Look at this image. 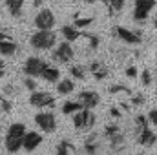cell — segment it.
I'll return each instance as SVG.
<instances>
[{
    "mask_svg": "<svg viewBox=\"0 0 157 155\" xmlns=\"http://www.w3.org/2000/svg\"><path fill=\"white\" fill-rule=\"evenodd\" d=\"M26 126L22 122H15L7 128V133H6V139H4V144H6V150L9 153H17L22 144H24V135H26Z\"/></svg>",
    "mask_w": 157,
    "mask_h": 155,
    "instance_id": "cell-1",
    "label": "cell"
},
{
    "mask_svg": "<svg viewBox=\"0 0 157 155\" xmlns=\"http://www.w3.org/2000/svg\"><path fill=\"white\" fill-rule=\"evenodd\" d=\"M29 44L33 49H39V51H46V49H53L55 44H57V35L51 31V29H37L31 39Z\"/></svg>",
    "mask_w": 157,
    "mask_h": 155,
    "instance_id": "cell-2",
    "label": "cell"
},
{
    "mask_svg": "<svg viewBox=\"0 0 157 155\" xmlns=\"http://www.w3.org/2000/svg\"><path fill=\"white\" fill-rule=\"evenodd\" d=\"M71 119H73V126L77 130H91L95 126V120H97L95 119V113L91 110H88V108L78 110L77 113L71 115Z\"/></svg>",
    "mask_w": 157,
    "mask_h": 155,
    "instance_id": "cell-3",
    "label": "cell"
},
{
    "mask_svg": "<svg viewBox=\"0 0 157 155\" xmlns=\"http://www.w3.org/2000/svg\"><path fill=\"white\" fill-rule=\"evenodd\" d=\"M73 57H75V51H73V47H71V42H68V40L60 42V44L53 49V53H51V59H53L55 62H60V64L71 62Z\"/></svg>",
    "mask_w": 157,
    "mask_h": 155,
    "instance_id": "cell-4",
    "label": "cell"
},
{
    "mask_svg": "<svg viewBox=\"0 0 157 155\" xmlns=\"http://www.w3.org/2000/svg\"><path fill=\"white\" fill-rule=\"evenodd\" d=\"M155 4L157 0H135V4H133V20L135 22H144L150 17Z\"/></svg>",
    "mask_w": 157,
    "mask_h": 155,
    "instance_id": "cell-5",
    "label": "cell"
},
{
    "mask_svg": "<svg viewBox=\"0 0 157 155\" xmlns=\"http://www.w3.org/2000/svg\"><path fill=\"white\" fill-rule=\"evenodd\" d=\"M35 124L44 133H53L57 130V117L53 112H39L35 115Z\"/></svg>",
    "mask_w": 157,
    "mask_h": 155,
    "instance_id": "cell-6",
    "label": "cell"
},
{
    "mask_svg": "<svg viewBox=\"0 0 157 155\" xmlns=\"http://www.w3.org/2000/svg\"><path fill=\"white\" fill-rule=\"evenodd\" d=\"M46 66H48V62L39 59V57H28L24 66H22V71H24V75L35 78V77H40V73H42V70Z\"/></svg>",
    "mask_w": 157,
    "mask_h": 155,
    "instance_id": "cell-7",
    "label": "cell"
},
{
    "mask_svg": "<svg viewBox=\"0 0 157 155\" xmlns=\"http://www.w3.org/2000/svg\"><path fill=\"white\" fill-rule=\"evenodd\" d=\"M113 35H115L119 40H122V42H126V44H132V46H137V44L143 42V37H141L139 31H132V29L122 28V26H115V28H113Z\"/></svg>",
    "mask_w": 157,
    "mask_h": 155,
    "instance_id": "cell-8",
    "label": "cell"
},
{
    "mask_svg": "<svg viewBox=\"0 0 157 155\" xmlns=\"http://www.w3.org/2000/svg\"><path fill=\"white\" fill-rule=\"evenodd\" d=\"M29 104L35 106V108H49L55 104V97L48 91H31L29 95Z\"/></svg>",
    "mask_w": 157,
    "mask_h": 155,
    "instance_id": "cell-9",
    "label": "cell"
},
{
    "mask_svg": "<svg viewBox=\"0 0 157 155\" xmlns=\"http://www.w3.org/2000/svg\"><path fill=\"white\" fill-rule=\"evenodd\" d=\"M57 24V18L51 9H42L35 17V28L37 29H53Z\"/></svg>",
    "mask_w": 157,
    "mask_h": 155,
    "instance_id": "cell-10",
    "label": "cell"
},
{
    "mask_svg": "<svg viewBox=\"0 0 157 155\" xmlns=\"http://www.w3.org/2000/svg\"><path fill=\"white\" fill-rule=\"evenodd\" d=\"M77 100L82 104V108H88V110H93L101 104V95L97 91H91V89H84L77 95Z\"/></svg>",
    "mask_w": 157,
    "mask_h": 155,
    "instance_id": "cell-11",
    "label": "cell"
},
{
    "mask_svg": "<svg viewBox=\"0 0 157 155\" xmlns=\"http://www.w3.org/2000/svg\"><path fill=\"white\" fill-rule=\"evenodd\" d=\"M40 144H42V135H40L39 131H29V130H28L26 135H24V144H22V148H24L26 152H35Z\"/></svg>",
    "mask_w": 157,
    "mask_h": 155,
    "instance_id": "cell-12",
    "label": "cell"
},
{
    "mask_svg": "<svg viewBox=\"0 0 157 155\" xmlns=\"http://www.w3.org/2000/svg\"><path fill=\"white\" fill-rule=\"evenodd\" d=\"M135 137H137V142H139L141 146H154V144L157 142L155 131H152V130H150V126H148V128H144L143 131L135 133Z\"/></svg>",
    "mask_w": 157,
    "mask_h": 155,
    "instance_id": "cell-13",
    "label": "cell"
},
{
    "mask_svg": "<svg viewBox=\"0 0 157 155\" xmlns=\"http://www.w3.org/2000/svg\"><path fill=\"white\" fill-rule=\"evenodd\" d=\"M88 71L93 75V78L95 80H104V78L108 77V68L102 64V62H99V60H93L90 66H88Z\"/></svg>",
    "mask_w": 157,
    "mask_h": 155,
    "instance_id": "cell-14",
    "label": "cell"
},
{
    "mask_svg": "<svg viewBox=\"0 0 157 155\" xmlns=\"http://www.w3.org/2000/svg\"><path fill=\"white\" fill-rule=\"evenodd\" d=\"M84 153L86 155H97L99 153V135L93 131L84 139Z\"/></svg>",
    "mask_w": 157,
    "mask_h": 155,
    "instance_id": "cell-15",
    "label": "cell"
},
{
    "mask_svg": "<svg viewBox=\"0 0 157 155\" xmlns=\"http://www.w3.org/2000/svg\"><path fill=\"white\" fill-rule=\"evenodd\" d=\"M40 77L44 78L46 82H51V84H57L59 80H60V70L57 68V66H46L44 70H42V73H40Z\"/></svg>",
    "mask_w": 157,
    "mask_h": 155,
    "instance_id": "cell-16",
    "label": "cell"
},
{
    "mask_svg": "<svg viewBox=\"0 0 157 155\" xmlns=\"http://www.w3.org/2000/svg\"><path fill=\"white\" fill-rule=\"evenodd\" d=\"M17 51H18V44L13 39L0 40V55L2 57H13V55H17Z\"/></svg>",
    "mask_w": 157,
    "mask_h": 155,
    "instance_id": "cell-17",
    "label": "cell"
},
{
    "mask_svg": "<svg viewBox=\"0 0 157 155\" xmlns=\"http://www.w3.org/2000/svg\"><path fill=\"white\" fill-rule=\"evenodd\" d=\"M108 141H110V150H112V152H115V153H119V152H122V150L126 148V139H124L122 131H119L117 135L110 137Z\"/></svg>",
    "mask_w": 157,
    "mask_h": 155,
    "instance_id": "cell-18",
    "label": "cell"
},
{
    "mask_svg": "<svg viewBox=\"0 0 157 155\" xmlns=\"http://www.w3.org/2000/svg\"><path fill=\"white\" fill-rule=\"evenodd\" d=\"M73 89H75L73 78H60L57 82V93L59 95H70V93H73Z\"/></svg>",
    "mask_w": 157,
    "mask_h": 155,
    "instance_id": "cell-19",
    "label": "cell"
},
{
    "mask_svg": "<svg viewBox=\"0 0 157 155\" xmlns=\"http://www.w3.org/2000/svg\"><path fill=\"white\" fill-rule=\"evenodd\" d=\"M77 153V150H75V144L71 142V141H60L59 144H57V152L55 155H75Z\"/></svg>",
    "mask_w": 157,
    "mask_h": 155,
    "instance_id": "cell-20",
    "label": "cell"
},
{
    "mask_svg": "<svg viewBox=\"0 0 157 155\" xmlns=\"http://www.w3.org/2000/svg\"><path fill=\"white\" fill-rule=\"evenodd\" d=\"M60 33H62V37L68 40V42H77L80 39V35H82L78 31V28H75V26H62Z\"/></svg>",
    "mask_w": 157,
    "mask_h": 155,
    "instance_id": "cell-21",
    "label": "cell"
},
{
    "mask_svg": "<svg viewBox=\"0 0 157 155\" xmlns=\"http://www.w3.org/2000/svg\"><path fill=\"white\" fill-rule=\"evenodd\" d=\"M6 6H7V11L11 13V17L18 18L22 15V6H24V0H6Z\"/></svg>",
    "mask_w": 157,
    "mask_h": 155,
    "instance_id": "cell-22",
    "label": "cell"
},
{
    "mask_svg": "<svg viewBox=\"0 0 157 155\" xmlns=\"http://www.w3.org/2000/svg\"><path fill=\"white\" fill-rule=\"evenodd\" d=\"M78 110H82V104L78 100H66L62 104V113L64 115H73V113H77Z\"/></svg>",
    "mask_w": 157,
    "mask_h": 155,
    "instance_id": "cell-23",
    "label": "cell"
},
{
    "mask_svg": "<svg viewBox=\"0 0 157 155\" xmlns=\"http://www.w3.org/2000/svg\"><path fill=\"white\" fill-rule=\"evenodd\" d=\"M91 22H93V17H82L80 13H75V17H73V26L78 28V29L88 28Z\"/></svg>",
    "mask_w": 157,
    "mask_h": 155,
    "instance_id": "cell-24",
    "label": "cell"
},
{
    "mask_svg": "<svg viewBox=\"0 0 157 155\" xmlns=\"http://www.w3.org/2000/svg\"><path fill=\"white\" fill-rule=\"evenodd\" d=\"M70 75L75 80H84L86 78V68L80 64H73V66H70Z\"/></svg>",
    "mask_w": 157,
    "mask_h": 155,
    "instance_id": "cell-25",
    "label": "cell"
},
{
    "mask_svg": "<svg viewBox=\"0 0 157 155\" xmlns=\"http://www.w3.org/2000/svg\"><path fill=\"white\" fill-rule=\"evenodd\" d=\"M124 4H126V0H108V13H110V17L121 13Z\"/></svg>",
    "mask_w": 157,
    "mask_h": 155,
    "instance_id": "cell-26",
    "label": "cell"
},
{
    "mask_svg": "<svg viewBox=\"0 0 157 155\" xmlns=\"http://www.w3.org/2000/svg\"><path fill=\"white\" fill-rule=\"evenodd\" d=\"M80 39L88 42V47H90V49H97V47H99V44H101L99 37H97V35H93V33H82V35H80ZM80 39H78V40H80Z\"/></svg>",
    "mask_w": 157,
    "mask_h": 155,
    "instance_id": "cell-27",
    "label": "cell"
},
{
    "mask_svg": "<svg viewBox=\"0 0 157 155\" xmlns=\"http://www.w3.org/2000/svg\"><path fill=\"white\" fill-rule=\"evenodd\" d=\"M148 124H150V119L148 115H139L135 117V133H139V131H143L144 128H148Z\"/></svg>",
    "mask_w": 157,
    "mask_h": 155,
    "instance_id": "cell-28",
    "label": "cell"
},
{
    "mask_svg": "<svg viewBox=\"0 0 157 155\" xmlns=\"http://www.w3.org/2000/svg\"><path fill=\"white\" fill-rule=\"evenodd\" d=\"M119 131H121V128H119V124H115V122H112V124H106V126H104V137H106V139H110V137L117 135Z\"/></svg>",
    "mask_w": 157,
    "mask_h": 155,
    "instance_id": "cell-29",
    "label": "cell"
},
{
    "mask_svg": "<svg viewBox=\"0 0 157 155\" xmlns=\"http://www.w3.org/2000/svg\"><path fill=\"white\" fill-rule=\"evenodd\" d=\"M112 95H119V93H126V95H132V91H130V88H126L124 84H113V86H110V89H108Z\"/></svg>",
    "mask_w": 157,
    "mask_h": 155,
    "instance_id": "cell-30",
    "label": "cell"
},
{
    "mask_svg": "<svg viewBox=\"0 0 157 155\" xmlns=\"http://www.w3.org/2000/svg\"><path fill=\"white\" fill-rule=\"evenodd\" d=\"M13 110V102L7 99V97H4L2 93H0V112H4V113H9Z\"/></svg>",
    "mask_w": 157,
    "mask_h": 155,
    "instance_id": "cell-31",
    "label": "cell"
},
{
    "mask_svg": "<svg viewBox=\"0 0 157 155\" xmlns=\"http://www.w3.org/2000/svg\"><path fill=\"white\" fill-rule=\"evenodd\" d=\"M22 84H24V88L29 89V91H35V89H37V82L33 80V77H28V75H26L24 80H22Z\"/></svg>",
    "mask_w": 157,
    "mask_h": 155,
    "instance_id": "cell-32",
    "label": "cell"
},
{
    "mask_svg": "<svg viewBox=\"0 0 157 155\" xmlns=\"http://www.w3.org/2000/svg\"><path fill=\"white\" fill-rule=\"evenodd\" d=\"M141 82H143V86H150L152 84V73H150V70H144L141 73Z\"/></svg>",
    "mask_w": 157,
    "mask_h": 155,
    "instance_id": "cell-33",
    "label": "cell"
},
{
    "mask_svg": "<svg viewBox=\"0 0 157 155\" xmlns=\"http://www.w3.org/2000/svg\"><path fill=\"white\" fill-rule=\"evenodd\" d=\"M144 100H146V99H144V95L137 93V95H132V100H130V102H132L133 106H143V104H144Z\"/></svg>",
    "mask_w": 157,
    "mask_h": 155,
    "instance_id": "cell-34",
    "label": "cell"
},
{
    "mask_svg": "<svg viewBox=\"0 0 157 155\" xmlns=\"http://www.w3.org/2000/svg\"><path fill=\"white\" fill-rule=\"evenodd\" d=\"M126 77L135 78L137 77V68H135V66H128V68H126Z\"/></svg>",
    "mask_w": 157,
    "mask_h": 155,
    "instance_id": "cell-35",
    "label": "cell"
},
{
    "mask_svg": "<svg viewBox=\"0 0 157 155\" xmlns=\"http://www.w3.org/2000/svg\"><path fill=\"white\" fill-rule=\"evenodd\" d=\"M148 119H150V122L154 124L157 128V108H154V110H150V113H148Z\"/></svg>",
    "mask_w": 157,
    "mask_h": 155,
    "instance_id": "cell-36",
    "label": "cell"
},
{
    "mask_svg": "<svg viewBox=\"0 0 157 155\" xmlns=\"http://www.w3.org/2000/svg\"><path fill=\"white\" fill-rule=\"evenodd\" d=\"M4 91H6L7 95H17V93H18V89H15V86H11V84L4 86Z\"/></svg>",
    "mask_w": 157,
    "mask_h": 155,
    "instance_id": "cell-37",
    "label": "cell"
},
{
    "mask_svg": "<svg viewBox=\"0 0 157 155\" xmlns=\"http://www.w3.org/2000/svg\"><path fill=\"white\" fill-rule=\"evenodd\" d=\"M110 115L113 117V119H119V117L122 115V113H121V110H119V108H115V106H112V108H110Z\"/></svg>",
    "mask_w": 157,
    "mask_h": 155,
    "instance_id": "cell-38",
    "label": "cell"
},
{
    "mask_svg": "<svg viewBox=\"0 0 157 155\" xmlns=\"http://www.w3.org/2000/svg\"><path fill=\"white\" fill-rule=\"evenodd\" d=\"M6 75V62L4 60H0V78Z\"/></svg>",
    "mask_w": 157,
    "mask_h": 155,
    "instance_id": "cell-39",
    "label": "cell"
},
{
    "mask_svg": "<svg viewBox=\"0 0 157 155\" xmlns=\"http://www.w3.org/2000/svg\"><path fill=\"white\" fill-rule=\"evenodd\" d=\"M97 2H101V4H104L108 7V0H86V4H97Z\"/></svg>",
    "mask_w": 157,
    "mask_h": 155,
    "instance_id": "cell-40",
    "label": "cell"
},
{
    "mask_svg": "<svg viewBox=\"0 0 157 155\" xmlns=\"http://www.w3.org/2000/svg\"><path fill=\"white\" fill-rule=\"evenodd\" d=\"M154 28L157 29V13H155V17H154Z\"/></svg>",
    "mask_w": 157,
    "mask_h": 155,
    "instance_id": "cell-41",
    "label": "cell"
},
{
    "mask_svg": "<svg viewBox=\"0 0 157 155\" xmlns=\"http://www.w3.org/2000/svg\"><path fill=\"white\" fill-rule=\"evenodd\" d=\"M31 2H33L35 6H39V4H40V2H42V0H31Z\"/></svg>",
    "mask_w": 157,
    "mask_h": 155,
    "instance_id": "cell-42",
    "label": "cell"
},
{
    "mask_svg": "<svg viewBox=\"0 0 157 155\" xmlns=\"http://www.w3.org/2000/svg\"><path fill=\"white\" fill-rule=\"evenodd\" d=\"M137 155H144V153H137Z\"/></svg>",
    "mask_w": 157,
    "mask_h": 155,
    "instance_id": "cell-43",
    "label": "cell"
}]
</instances>
